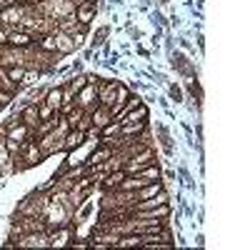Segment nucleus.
Wrapping results in <instances>:
<instances>
[{
	"mask_svg": "<svg viewBox=\"0 0 250 250\" xmlns=\"http://www.w3.org/2000/svg\"><path fill=\"white\" fill-rule=\"evenodd\" d=\"M110 155H113V148H110V145H103V148H98L93 155L85 158V165H88V168H95V165H103L105 160H110Z\"/></svg>",
	"mask_w": 250,
	"mask_h": 250,
	"instance_id": "8",
	"label": "nucleus"
},
{
	"mask_svg": "<svg viewBox=\"0 0 250 250\" xmlns=\"http://www.w3.org/2000/svg\"><path fill=\"white\" fill-rule=\"evenodd\" d=\"M5 135H8V123L0 125V138H5Z\"/></svg>",
	"mask_w": 250,
	"mask_h": 250,
	"instance_id": "19",
	"label": "nucleus"
},
{
	"mask_svg": "<svg viewBox=\"0 0 250 250\" xmlns=\"http://www.w3.org/2000/svg\"><path fill=\"white\" fill-rule=\"evenodd\" d=\"M75 20H78V23L80 25H88L90 23V20L95 18V3H83V0H80V3L75 5Z\"/></svg>",
	"mask_w": 250,
	"mask_h": 250,
	"instance_id": "6",
	"label": "nucleus"
},
{
	"mask_svg": "<svg viewBox=\"0 0 250 250\" xmlns=\"http://www.w3.org/2000/svg\"><path fill=\"white\" fill-rule=\"evenodd\" d=\"M3 75L13 83H18V85H23V80L28 75V68L25 65H10V68H3Z\"/></svg>",
	"mask_w": 250,
	"mask_h": 250,
	"instance_id": "9",
	"label": "nucleus"
},
{
	"mask_svg": "<svg viewBox=\"0 0 250 250\" xmlns=\"http://www.w3.org/2000/svg\"><path fill=\"white\" fill-rule=\"evenodd\" d=\"M83 3H95V0H83Z\"/></svg>",
	"mask_w": 250,
	"mask_h": 250,
	"instance_id": "20",
	"label": "nucleus"
},
{
	"mask_svg": "<svg viewBox=\"0 0 250 250\" xmlns=\"http://www.w3.org/2000/svg\"><path fill=\"white\" fill-rule=\"evenodd\" d=\"M38 113H40V120H50L53 115H58V110H53L48 103H38Z\"/></svg>",
	"mask_w": 250,
	"mask_h": 250,
	"instance_id": "14",
	"label": "nucleus"
},
{
	"mask_svg": "<svg viewBox=\"0 0 250 250\" xmlns=\"http://www.w3.org/2000/svg\"><path fill=\"white\" fill-rule=\"evenodd\" d=\"M135 213H138V218H143L140 220L143 225H150V223H160V218H168L170 208H168V203H163V205L145 208V210H135Z\"/></svg>",
	"mask_w": 250,
	"mask_h": 250,
	"instance_id": "4",
	"label": "nucleus"
},
{
	"mask_svg": "<svg viewBox=\"0 0 250 250\" xmlns=\"http://www.w3.org/2000/svg\"><path fill=\"white\" fill-rule=\"evenodd\" d=\"M10 100H13V95H10V93H5V90H0V110H3L5 105H10Z\"/></svg>",
	"mask_w": 250,
	"mask_h": 250,
	"instance_id": "17",
	"label": "nucleus"
},
{
	"mask_svg": "<svg viewBox=\"0 0 250 250\" xmlns=\"http://www.w3.org/2000/svg\"><path fill=\"white\" fill-rule=\"evenodd\" d=\"M140 178H145L148 183H150V180H158V178H160V170L155 168V165H150V163H148V168L140 170Z\"/></svg>",
	"mask_w": 250,
	"mask_h": 250,
	"instance_id": "15",
	"label": "nucleus"
},
{
	"mask_svg": "<svg viewBox=\"0 0 250 250\" xmlns=\"http://www.w3.org/2000/svg\"><path fill=\"white\" fill-rule=\"evenodd\" d=\"M20 160H23V165L20 168H30V165H35V163H40V158H43V153H40V148H38V140L33 143V140H25V143H20Z\"/></svg>",
	"mask_w": 250,
	"mask_h": 250,
	"instance_id": "1",
	"label": "nucleus"
},
{
	"mask_svg": "<svg viewBox=\"0 0 250 250\" xmlns=\"http://www.w3.org/2000/svg\"><path fill=\"white\" fill-rule=\"evenodd\" d=\"M85 85H88V78H85V75H80V78H75V80L70 83V85H68V88H70L73 93H78L80 88H85Z\"/></svg>",
	"mask_w": 250,
	"mask_h": 250,
	"instance_id": "16",
	"label": "nucleus"
},
{
	"mask_svg": "<svg viewBox=\"0 0 250 250\" xmlns=\"http://www.w3.org/2000/svg\"><path fill=\"white\" fill-rule=\"evenodd\" d=\"M53 35H55V53H70V50H75L73 40H70V35L60 33V30H55Z\"/></svg>",
	"mask_w": 250,
	"mask_h": 250,
	"instance_id": "10",
	"label": "nucleus"
},
{
	"mask_svg": "<svg viewBox=\"0 0 250 250\" xmlns=\"http://www.w3.org/2000/svg\"><path fill=\"white\" fill-rule=\"evenodd\" d=\"M20 123H25L30 130L38 128V123H40V113H38V105H33V103H28V105L20 110Z\"/></svg>",
	"mask_w": 250,
	"mask_h": 250,
	"instance_id": "7",
	"label": "nucleus"
},
{
	"mask_svg": "<svg viewBox=\"0 0 250 250\" xmlns=\"http://www.w3.org/2000/svg\"><path fill=\"white\" fill-rule=\"evenodd\" d=\"M75 105H78V108H83V110L88 108V113H90V110L98 105V85L88 83L85 88H80V90H78V100H75Z\"/></svg>",
	"mask_w": 250,
	"mask_h": 250,
	"instance_id": "3",
	"label": "nucleus"
},
{
	"mask_svg": "<svg viewBox=\"0 0 250 250\" xmlns=\"http://www.w3.org/2000/svg\"><path fill=\"white\" fill-rule=\"evenodd\" d=\"M33 43H35V38H33V33H28V30H10L8 33V38H5V45H10V48H20V50H28V48H33Z\"/></svg>",
	"mask_w": 250,
	"mask_h": 250,
	"instance_id": "2",
	"label": "nucleus"
},
{
	"mask_svg": "<svg viewBox=\"0 0 250 250\" xmlns=\"http://www.w3.org/2000/svg\"><path fill=\"white\" fill-rule=\"evenodd\" d=\"M30 133H33V130L28 128V125L20 123V115H18V118L13 115L10 123H8V135H5V138H10V140H15V143H25Z\"/></svg>",
	"mask_w": 250,
	"mask_h": 250,
	"instance_id": "5",
	"label": "nucleus"
},
{
	"mask_svg": "<svg viewBox=\"0 0 250 250\" xmlns=\"http://www.w3.org/2000/svg\"><path fill=\"white\" fill-rule=\"evenodd\" d=\"M170 95H173V98H175V103H178V100H180V90H178V88H175V85H173V88H170Z\"/></svg>",
	"mask_w": 250,
	"mask_h": 250,
	"instance_id": "18",
	"label": "nucleus"
},
{
	"mask_svg": "<svg viewBox=\"0 0 250 250\" xmlns=\"http://www.w3.org/2000/svg\"><path fill=\"white\" fill-rule=\"evenodd\" d=\"M125 175H128V173H125L123 168H115V173H108V175H105V183H103V185H105L108 190H113V188H118V185L125 180Z\"/></svg>",
	"mask_w": 250,
	"mask_h": 250,
	"instance_id": "13",
	"label": "nucleus"
},
{
	"mask_svg": "<svg viewBox=\"0 0 250 250\" xmlns=\"http://www.w3.org/2000/svg\"><path fill=\"white\" fill-rule=\"evenodd\" d=\"M45 103H48L53 110L60 113V108H62V88H53V90H48V93H45Z\"/></svg>",
	"mask_w": 250,
	"mask_h": 250,
	"instance_id": "12",
	"label": "nucleus"
},
{
	"mask_svg": "<svg viewBox=\"0 0 250 250\" xmlns=\"http://www.w3.org/2000/svg\"><path fill=\"white\" fill-rule=\"evenodd\" d=\"M10 150L5 148V138H0V175L10 173Z\"/></svg>",
	"mask_w": 250,
	"mask_h": 250,
	"instance_id": "11",
	"label": "nucleus"
}]
</instances>
